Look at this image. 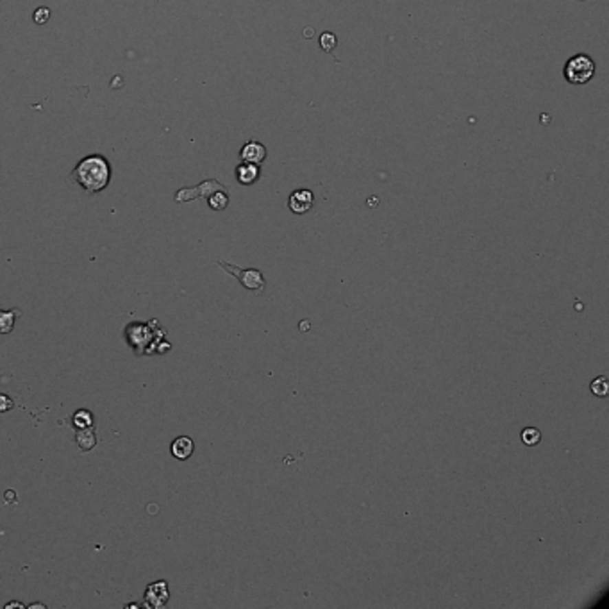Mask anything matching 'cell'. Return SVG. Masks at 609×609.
<instances>
[{
	"instance_id": "obj_3",
	"label": "cell",
	"mask_w": 609,
	"mask_h": 609,
	"mask_svg": "<svg viewBox=\"0 0 609 609\" xmlns=\"http://www.w3.org/2000/svg\"><path fill=\"white\" fill-rule=\"evenodd\" d=\"M217 265L222 267L225 272H229L232 277H236L250 291H256V294H263L265 291V276H263V272L258 270V268H240L227 261H218Z\"/></svg>"
},
{
	"instance_id": "obj_6",
	"label": "cell",
	"mask_w": 609,
	"mask_h": 609,
	"mask_svg": "<svg viewBox=\"0 0 609 609\" xmlns=\"http://www.w3.org/2000/svg\"><path fill=\"white\" fill-rule=\"evenodd\" d=\"M267 147L259 142L245 143L240 151V157L245 163H254V165H261L263 161L267 159Z\"/></svg>"
},
{
	"instance_id": "obj_8",
	"label": "cell",
	"mask_w": 609,
	"mask_h": 609,
	"mask_svg": "<svg viewBox=\"0 0 609 609\" xmlns=\"http://www.w3.org/2000/svg\"><path fill=\"white\" fill-rule=\"evenodd\" d=\"M193 449H195V443H193L192 438H188V436H179L177 440L172 443V456L181 459V461H184V459H188L192 456Z\"/></svg>"
},
{
	"instance_id": "obj_15",
	"label": "cell",
	"mask_w": 609,
	"mask_h": 609,
	"mask_svg": "<svg viewBox=\"0 0 609 609\" xmlns=\"http://www.w3.org/2000/svg\"><path fill=\"white\" fill-rule=\"evenodd\" d=\"M50 18V9L49 8H38L34 11V22L38 25H43L45 22H49Z\"/></svg>"
},
{
	"instance_id": "obj_13",
	"label": "cell",
	"mask_w": 609,
	"mask_h": 609,
	"mask_svg": "<svg viewBox=\"0 0 609 609\" xmlns=\"http://www.w3.org/2000/svg\"><path fill=\"white\" fill-rule=\"evenodd\" d=\"M590 390H592L593 395H597V397H608V392H609L608 377H604V375L597 377L595 381L592 383V386H590Z\"/></svg>"
},
{
	"instance_id": "obj_12",
	"label": "cell",
	"mask_w": 609,
	"mask_h": 609,
	"mask_svg": "<svg viewBox=\"0 0 609 609\" xmlns=\"http://www.w3.org/2000/svg\"><path fill=\"white\" fill-rule=\"evenodd\" d=\"M208 201H209V206H211V209H214V211H222V209H225L227 204H229V197H227V193L217 190L213 195L209 197Z\"/></svg>"
},
{
	"instance_id": "obj_16",
	"label": "cell",
	"mask_w": 609,
	"mask_h": 609,
	"mask_svg": "<svg viewBox=\"0 0 609 609\" xmlns=\"http://www.w3.org/2000/svg\"><path fill=\"white\" fill-rule=\"evenodd\" d=\"M13 406H14V402L11 401L8 395L0 393V413H5V411H9V409H13Z\"/></svg>"
},
{
	"instance_id": "obj_10",
	"label": "cell",
	"mask_w": 609,
	"mask_h": 609,
	"mask_svg": "<svg viewBox=\"0 0 609 609\" xmlns=\"http://www.w3.org/2000/svg\"><path fill=\"white\" fill-rule=\"evenodd\" d=\"M91 425H93V417H91L89 411L80 409V411H77V413L74 414V427H76V429H88V427Z\"/></svg>"
},
{
	"instance_id": "obj_17",
	"label": "cell",
	"mask_w": 609,
	"mask_h": 609,
	"mask_svg": "<svg viewBox=\"0 0 609 609\" xmlns=\"http://www.w3.org/2000/svg\"><path fill=\"white\" fill-rule=\"evenodd\" d=\"M14 606H16V608H25V606H23V604H20V602H9V604H8V606H5V608H8V609H9V608H14Z\"/></svg>"
},
{
	"instance_id": "obj_11",
	"label": "cell",
	"mask_w": 609,
	"mask_h": 609,
	"mask_svg": "<svg viewBox=\"0 0 609 609\" xmlns=\"http://www.w3.org/2000/svg\"><path fill=\"white\" fill-rule=\"evenodd\" d=\"M520 438L527 447H534V445H538L540 440H542V432L536 427H525L524 431H522Z\"/></svg>"
},
{
	"instance_id": "obj_5",
	"label": "cell",
	"mask_w": 609,
	"mask_h": 609,
	"mask_svg": "<svg viewBox=\"0 0 609 609\" xmlns=\"http://www.w3.org/2000/svg\"><path fill=\"white\" fill-rule=\"evenodd\" d=\"M315 204V195L311 190H295L288 199V208L291 213L304 214Z\"/></svg>"
},
{
	"instance_id": "obj_7",
	"label": "cell",
	"mask_w": 609,
	"mask_h": 609,
	"mask_svg": "<svg viewBox=\"0 0 609 609\" xmlns=\"http://www.w3.org/2000/svg\"><path fill=\"white\" fill-rule=\"evenodd\" d=\"M259 175H261L259 165L241 161L240 165L236 166V179H238V183L243 184V186H250V184L256 183L259 179Z\"/></svg>"
},
{
	"instance_id": "obj_4",
	"label": "cell",
	"mask_w": 609,
	"mask_h": 609,
	"mask_svg": "<svg viewBox=\"0 0 609 609\" xmlns=\"http://www.w3.org/2000/svg\"><path fill=\"white\" fill-rule=\"evenodd\" d=\"M143 599H145V606H148L151 609L163 608L168 601V584H166V581H157V583L148 584Z\"/></svg>"
},
{
	"instance_id": "obj_1",
	"label": "cell",
	"mask_w": 609,
	"mask_h": 609,
	"mask_svg": "<svg viewBox=\"0 0 609 609\" xmlns=\"http://www.w3.org/2000/svg\"><path fill=\"white\" fill-rule=\"evenodd\" d=\"M71 179L85 192L98 193L106 190L111 179V166L104 156H88L79 161L71 172Z\"/></svg>"
},
{
	"instance_id": "obj_9",
	"label": "cell",
	"mask_w": 609,
	"mask_h": 609,
	"mask_svg": "<svg viewBox=\"0 0 609 609\" xmlns=\"http://www.w3.org/2000/svg\"><path fill=\"white\" fill-rule=\"evenodd\" d=\"M20 316L18 309H9V311H0V334H9L14 329L16 318Z\"/></svg>"
},
{
	"instance_id": "obj_2",
	"label": "cell",
	"mask_w": 609,
	"mask_h": 609,
	"mask_svg": "<svg viewBox=\"0 0 609 609\" xmlns=\"http://www.w3.org/2000/svg\"><path fill=\"white\" fill-rule=\"evenodd\" d=\"M595 71L597 65L592 56H588V54H575V56H572L565 63L563 76H565L566 82H570V85L583 86L595 77Z\"/></svg>"
},
{
	"instance_id": "obj_14",
	"label": "cell",
	"mask_w": 609,
	"mask_h": 609,
	"mask_svg": "<svg viewBox=\"0 0 609 609\" xmlns=\"http://www.w3.org/2000/svg\"><path fill=\"white\" fill-rule=\"evenodd\" d=\"M338 45V38L333 34V32H324L320 36V49L324 52H333L334 47Z\"/></svg>"
}]
</instances>
